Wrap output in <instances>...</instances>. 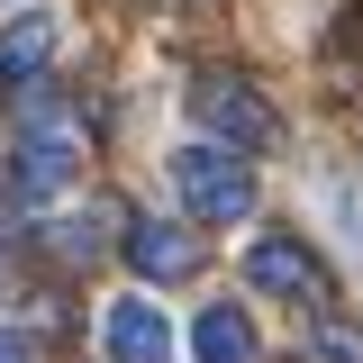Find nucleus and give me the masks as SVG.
Returning <instances> with one entry per match:
<instances>
[{
    "mask_svg": "<svg viewBox=\"0 0 363 363\" xmlns=\"http://www.w3.org/2000/svg\"><path fill=\"white\" fill-rule=\"evenodd\" d=\"M191 128H209V145H236V155H255L281 136V109H272L264 91L245 82V73H191Z\"/></svg>",
    "mask_w": 363,
    "mask_h": 363,
    "instance_id": "nucleus-1",
    "label": "nucleus"
},
{
    "mask_svg": "<svg viewBox=\"0 0 363 363\" xmlns=\"http://www.w3.org/2000/svg\"><path fill=\"white\" fill-rule=\"evenodd\" d=\"M173 191L191 200V218H245L255 209V164L236 155V145H209V136H191V145H173Z\"/></svg>",
    "mask_w": 363,
    "mask_h": 363,
    "instance_id": "nucleus-2",
    "label": "nucleus"
},
{
    "mask_svg": "<svg viewBox=\"0 0 363 363\" xmlns=\"http://www.w3.org/2000/svg\"><path fill=\"white\" fill-rule=\"evenodd\" d=\"M100 345H109V363H173V318L145 291H118L100 309Z\"/></svg>",
    "mask_w": 363,
    "mask_h": 363,
    "instance_id": "nucleus-3",
    "label": "nucleus"
},
{
    "mask_svg": "<svg viewBox=\"0 0 363 363\" xmlns=\"http://www.w3.org/2000/svg\"><path fill=\"white\" fill-rule=\"evenodd\" d=\"M82 182V145L64 128H28L18 136V164H9V200H55Z\"/></svg>",
    "mask_w": 363,
    "mask_h": 363,
    "instance_id": "nucleus-4",
    "label": "nucleus"
},
{
    "mask_svg": "<svg viewBox=\"0 0 363 363\" xmlns=\"http://www.w3.org/2000/svg\"><path fill=\"white\" fill-rule=\"evenodd\" d=\"M245 281H255V291H272V300H318V291H327V272H318V255L300 245V236H255Z\"/></svg>",
    "mask_w": 363,
    "mask_h": 363,
    "instance_id": "nucleus-5",
    "label": "nucleus"
},
{
    "mask_svg": "<svg viewBox=\"0 0 363 363\" xmlns=\"http://www.w3.org/2000/svg\"><path fill=\"white\" fill-rule=\"evenodd\" d=\"M128 272H145V281H182V272H200L191 227H173V218H128Z\"/></svg>",
    "mask_w": 363,
    "mask_h": 363,
    "instance_id": "nucleus-6",
    "label": "nucleus"
},
{
    "mask_svg": "<svg viewBox=\"0 0 363 363\" xmlns=\"http://www.w3.org/2000/svg\"><path fill=\"white\" fill-rule=\"evenodd\" d=\"M55 45H64V18H55V9H28L18 28H0V91H28Z\"/></svg>",
    "mask_w": 363,
    "mask_h": 363,
    "instance_id": "nucleus-7",
    "label": "nucleus"
},
{
    "mask_svg": "<svg viewBox=\"0 0 363 363\" xmlns=\"http://www.w3.org/2000/svg\"><path fill=\"white\" fill-rule=\"evenodd\" d=\"M191 354L200 363H255V318L236 309V300H209L200 327H191Z\"/></svg>",
    "mask_w": 363,
    "mask_h": 363,
    "instance_id": "nucleus-8",
    "label": "nucleus"
},
{
    "mask_svg": "<svg viewBox=\"0 0 363 363\" xmlns=\"http://www.w3.org/2000/svg\"><path fill=\"white\" fill-rule=\"evenodd\" d=\"M318 354H327V363H363V336H354V327H318Z\"/></svg>",
    "mask_w": 363,
    "mask_h": 363,
    "instance_id": "nucleus-9",
    "label": "nucleus"
},
{
    "mask_svg": "<svg viewBox=\"0 0 363 363\" xmlns=\"http://www.w3.org/2000/svg\"><path fill=\"white\" fill-rule=\"evenodd\" d=\"M18 354H28V345H18V336H9V327H0V363H18Z\"/></svg>",
    "mask_w": 363,
    "mask_h": 363,
    "instance_id": "nucleus-10",
    "label": "nucleus"
}]
</instances>
